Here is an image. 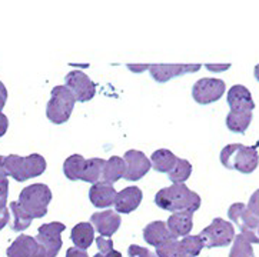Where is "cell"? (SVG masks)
Listing matches in <instances>:
<instances>
[{"instance_id": "cell-24", "label": "cell", "mask_w": 259, "mask_h": 257, "mask_svg": "<svg viewBox=\"0 0 259 257\" xmlns=\"http://www.w3.org/2000/svg\"><path fill=\"white\" fill-rule=\"evenodd\" d=\"M253 243L259 244V240L251 239L242 233L235 234L234 241H232V249L229 251V257H255L253 256V249H252Z\"/></svg>"}, {"instance_id": "cell-37", "label": "cell", "mask_w": 259, "mask_h": 257, "mask_svg": "<svg viewBox=\"0 0 259 257\" xmlns=\"http://www.w3.org/2000/svg\"><path fill=\"white\" fill-rule=\"evenodd\" d=\"M8 127H9V120L8 116L6 115H3V113H0V137H3L6 132H8Z\"/></svg>"}, {"instance_id": "cell-13", "label": "cell", "mask_w": 259, "mask_h": 257, "mask_svg": "<svg viewBox=\"0 0 259 257\" xmlns=\"http://www.w3.org/2000/svg\"><path fill=\"white\" fill-rule=\"evenodd\" d=\"M202 65H149L151 76L158 83H166L170 79L178 76L196 73L199 72Z\"/></svg>"}, {"instance_id": "cell-40", "label": "cell", "mask_w": 259, "mask_h": 257, "mask_svg": "<svg viewBox=\"0 0 259 257\" xmlns=\"http://www.w3.org/2000/svg\"><path fill=\"white\" fill-rule=\"evenodd\" d=\"M0 174H6V170H5V156H0Z\"/></svg>"}, {"instance_id": "cell-26", "label": "cell", "mask_w": 259, "mask_h": 257, "mask_svg": "<svg viewBox=\"0 0 259 257\" xmlns=\"http://www.w3.org/2000/svg\"><path fill=\"white\" fill-rule=\"evenodd\" d=\"M252 117H253V115H252L251 112H248V113H234V112H229L225 120L226 127L232 133L243 134L248 130V127L251 126Z\"/></svg>"}, {"instance_id": "cell-8", "label": "cell", "mask_w": 259, "mask_h": 257, "mask_svg": "<svg viewBox=\"0 0 259 257\" xmlns=\"http://www.w3.org/2000/svg\"><path fill=\"white\" fill-rule=\"evenodd\" d=\"M205 246L199 236H186L182 240L172 239L156 247L158 257H196Z\"/></svg>"}, {"instance_id": "cell-33", "label": "cell", "mask_w": 259, "mask_h": 257, "mask_svg": "<svg viewBox=\"0 0 259 257\" xmlns=\"http://www.w3.org/2000/svg\"><path fill=\"white\" fill-rule=\"evenodd\" d=\"M9 180L6 174H0V200H8Z\"/></svg>"}, {"instance_id": "cell-20", "label": "cell", "mask_w": 259, "mask_h": 257, "mask_svg": "<svg viewBox=\"0 0 259 257\" xmlns=\"http://www.w3.org/2000/svg\"><path fill=\"white\" fill-rule=\"evenodd\" d=\"M143 239L149 246H153L156 249L159 246H162L163 243L172 240L175 237L167 230V226L165 222L156 220V222L149 223L143 229Z\"/></svg>"}, {"instance_id": "cell-42", "label": "cell", "mask_w": 259, "mask_h": 257, "mask_svg": "<svg viewBox=\"0 0 259 257\" xmlns=\"http://www.w3.org/2000/svg\"><path fill=\"white\" fill-rule=\"evenodd\" d=\"M256 236L259 237V226H258V229H256Z\"/></svg>"}, {"instance_id": "cell-18", "label": "cell", "mask_w": 259, "mask_h": 257, "mask_svg": "<svg viewBox=\"0 0 259 257\" xmlns=\"http://www.w3.org/2000/svg\"><path fill=\"white\" fill-rule=\"evenodd\" d=\"M167 230L170 234L178 237H186L193 227V213L192 212H178L169 216L166 222Z\"/></svg>"}, {"instance_id": "cell-3", "label": "cell", "mask_w": 259, "mask_h": 257, "mask_svg": "<svg viewBox=\"0 0 259 257\" xmlns=\"http://www.w3.org/2000/svg\"><path fill=\"white\" fill-rule=\"evenodd\" d=\"M48 167L46 159L42 155L33 153L30 156H17V155H9L5 158V170L6 176L13 177L16 182H26L29 179L37 177L45 173Z\"/></svg>"}, {"instance_id": "cell-6", "label": "cell", "mask_w": 259, "mask_h": 257, "mask_svg": "<svg viewBox=\"0 0 259 257\" xmlns=\"http://www.w3.org/2000/svg\"><path fill=\"white\" fill-rule=\"evenodd\" d=\"M198 236L201 237L202 243L206 249L226 247L234 241L235 227L231 222H226L221 217H217Z\"/></svg>"}, {"instance_id": "cell-22", "label": "cell", "mask_w": 259, "mask_h": 257, "mask_svg": "<svg viewBox=\"0 0 259 257\" xmlns=\"http://www.w3.org/2000/svg\"><path fill=\"white\" fill-rule=\"evenodd\" d=\"M125 176V162L119 156H112L105 162L103 166V173H102V180L106 183H116L119 179Z\"/></svg>"}, {"instance_id": "cell-19", "label": "cell", "mask_w": 259, "mask_h": 257, "mask_svg": "<svg viewBox=\"0 0 259 257\" xmlns=\"http://www.w3.org/2000/svg\"><path fill=\"white\" fill-rule=\"evenodd\" d=\"M8 257H39V244L34 237L20 234L6 250Z\"/></svg>"}, {"instance_id": "cell-28", "label": "cell", "mask_w": 259, "mask_h": 257, "mask_svg": "<svg viewBox=\"0 0 259 257\" xmlns=\"http://www.w3.org/2000/svg\"><path fill=\"white\" fill-rule=\"evenodd\" d=\"M169 180L174 184H182L192 174V165L186 159H178L175 167L169 172Z\"/></svg>"}, {"instance_id": "cell-12", "label": "cell", "mask_w": 259, "mask_h": 257, "mask_svg": "<svg viewBox=\"0 0 259 257\" xmlns=\"http://www.w3.org/2000/svg\"><path fill=\"white\" fill-rule=\"evenodd\" d=\"M125 162V176L123 179L127 182H138L151 170V160L141 150H127L123 156Z\"/></svg>"}, {"instance_id": "cell-23", "label": "cell", "mask_w": 259, "mask_h": 257, "mask_svg": "<svg viewBox=\"0 0 259 257\" xmlns=\"http://www.w3.org/2000/svg\"><path fill=\"white\" fill-rule=\"evenodd\" d=\"M176 160L178 158L170 150L159 149L151 156V165L159 173H169L175 167Z\"/></svg>"}, {"instance_id": "cell-34", "label": "cell", "mask_w": 259, "mask_h": 257, "mask_svg": "<svg viewBox=\"0 0 259 257\" xmlns=\"http://www.w3.org/2000/svg\"><path fill=\"white\" fill-rule=\"evenodd\" d=\"M93 257H122V253H119L112 246V247H108V249L99 250V253H96Z\"/></svg>"}, {"instance_id": "cell-30", "label": "cell", "mask_w": 259, "mask_h": 257, "mask_svg": "<svg viewBox=\"0 0 259 257\" xmlns=\"http://www.w3.org/2000/svg\"><path fill=\"white\" fill-rule=\"evenodd\" d=\"M127 254H129V257H158L155 253H152L149 249H145V247L138 246V244L129 246Z\"/></svg>"}, {"instance_id": "cell-10", "label": "cell", "mask_w": 259, "mask_h": 257, "mask_svg": "<svg viewBox=\"0 0 259 257\" xmlns=\"http://www.w3.org/2000/svg\"><path fill=\"white\" fill-rule=\"evenodd\" d=\"M65 86L72 93L76 101L86 103L96 94V84L82 70H72L65 77Z\"/></svg>"}, {"instance_id": "cell-16", "label": "cell", "mask_w": 259, "mask_h": 257, "mask_svg": "<svg viewBox=\"0 0 259 257\" xmlns=\"http://www.w3.org/2000/svg\"><path fill=\"white\" fill-rule=\"evenodd\" d=\"M143 193L138 186H129L125 187L123 190H120L116 194L115 199V209L116 213L122 215H129L139 208L141 201H142Z\"/></svg>"}, {"instance_id": "cell-38", "label": "cell", "mask_w": 259, "mask_h": 257, "mask_svg": "<svg viewBox=\"0 0 259 257\" xmlns=\"http://www.w3.org/2000/svg\"><path fill=\"white\" fill-rule=\"evenodd\" d=\"M66 257H89V256H88V253H86L84 250L76 249V247H70V249H67Z\"/></svg>"}, {"instance_id": "cell-11", "label": "cell", "mask_w": 259, "mask_h": 257, "mask_svg": "<svg viewBox=\"0 0 259 257\" xmlns=\"http://www.w3.org/2000/svg\"><path fill=\"white\" fill-rule=\"evenodd\" d=\"M228 217L234 222L242 234L251 237V239H256L259 240V237L256 236V229L259 226V217L253 216L249 212V209L246 208V204L243 203H234L231 204V208L228 210Z\"/></svg>"}, {"instance_id": "cell-27", "label": "cell", "mask_w": 259, "mask_h": 257, "mask_svg": "<svg viewBox=\"0 0 259 257\" xmlns=\"http://www.w3.org/2000/svg\"><path fill=\"white\" fill-rule=\"evenodd\" d=\"M105 162H106V160H103V159L99 158H93L89 159V160H86L83 174H82V179H80V180H83V182L86 183H91V184L101 182Z\"/></svg>"}, {"instance_id": "cell-1", "label": "cell", "mask_w": 259, "mask_h": 257, "mask_svg": "<svg viewBox=\"0 0 259 257\" xmlns=\"http://www.w3.org/2000/svg\"><path fill=\"white\" fill-rule=\"evenodd\" d=\"M155 204L162 210L178 213V212H192L195 213L201 208V196L191 190L186 184H172L160 189L155 196Z\"/></svg>"}, {"instance_id": "cell-32", "label": "cell", "mask_w": 259, "mask_h": 257, "mask_svg": "<svg viewBox=\"0 0 259 257\" xmlns=\"http://www.w3.org/2000/svg\"><path fill=\"white\" fill-rule=\"evenodd\" d=\"M246 208L249 209V212H251L252 215L259 217V189L252 193L251 199L248 201V206Z\"/></svg>"}, {"instance_id": "cell-7", "label": "cell", "mask_w": 259, "mask_h": 257, "mask_svg": "<svg viewBox=\"0 0 259 257\" xmlns=\"http://www.w3.org/2000/svg\"><path fill=\"white\" fill-rule=\"evenodd\" d=\"M66 229V226L60 222L42 224L37 229V236L34 237L39 244V257H56L62 249L60 234Z\"/></svg>"}, {"instance_id": "cell-41", "label": "cell", "mask_w": 259, "mask_h": 257, "mask_svg": "<svg viewBox=\"0 0 259 257\" xmlns=\"http://www.w3.org/2000/svg\"><path fill=\"white\" fill-rule=\"evenodd\" d=\"M253 75H255V79L259 82V65H256L253 69Z\"/></svg>"}, {"instance_id": "cell-17", "label": "cell", "mask_w": 259, "mask_h": 257, "mask_svg": "<svg viewBox=\"0 0 259 257\" xmlns=\"http://www.w3.org/2000/svg\"><path fill=\"white\" fill-rule=\"evenodd\" d=\"M116 194L117 191L115 190L113 184L101 180V182L92 184V187L89 190V199L95 208L105 209L115 204Z\"/></svg>"}, {"instance_id": "cell-29", "label": "cell", "mask_w": 259, "mask_h": 257, "mask_svg": "<svg viewBox=\"0 0 259 257\" xmlns=\"http://www.w3.org/2000/svg\"><path fill=\"white\" fill-rule=\"evenodd\" d=\"M9 208H10V212H12V216H13V220H12L13 232H23L32 224L33 219L30 216L26 215L25 212L22 210V208L19 206L17 201H12L9 204Z\"/></svg>"}, {"instance_id": "cell-14", "label": "cell", "mask_w": 259, "mask_h": 257, "mask_svg": "<svg viewBox=\"0 0 259 257\" xmlns=\"http://www.w3.org/2000/svg\"><path fill=\"white\" fill-rule=\"evenodd\" d=\"M226 101L229 105L231 112H234V113H248V112L252 113L255 109V101L252 99L251 91L248 90V87H245L243 84L232 86L228 91Z\"/></svg>"}, {"instance_id": "cell-4", "label": "cell", "mask_w": 259, "mask_h": 257, "mask_svg": "<svg viewBox=\"0 0 259 257\" xmlns=\"http://www.w3.org/2000/svg\"><path fill=\"white\" fill-rule=\"evenodd\" d=\"M52 190L45 183H34L25 187L19 196V206L32 219H42L48 213V206L52 201Z\"/></svg>"}, {"instance_id": "cell-35", "label": "cell", "mask_w": 259, "mask_h": 257, "mask_svg": "<svg viewBox=\"0 0 259 257\" xmlns=\"http://www.w3.org/2000/svg\"><path fill=\"white\" fill-rule=\"evenodd\" d=\"M205 67L208 69L209 72L221 73V72H225V70H228V69L231 67V63H222V65H217V63L210 65V63H206V65H205Z\"/></svg>"}, {"instance_id": "cell-5", "label": "cell", "mask_w": 259, "mask_h": 257, "mask_svg": "<svg viewBox=\"0 0 259 257\" xmlns=\"http://www.w3.org/2000/svg\"><path fill=\"white\" fill-rule=\"evenodd\" d=\"M76 100L65 84L55 86L51 91V100L46 106V116L53 125H63L72 116Z\"/></svg>"}, {"instance_id": "cell-9", "label": "cell", "mask_w": 259, "mask_h": 257, "mask_svg": "<svg viewBox=\"0 0 259 257\" xmlns=\"http://www.w3.org/2000/svg\"><path fill=\"white\" fill-rule=\"evenodd\" d=\"M225 90L226 84L224 80L212 79V77H202L193 84L192 97L198 105L206 106L221 99L225 94Z\"/></svg>"}, {"instance_id": "cell-31", "label": "cell", "mask_w": 259, "mask_h": 257, "mask_svg": "<svg viewBox=\"0 0 259 257\" xmlns=\"http://www.w3.org/2000/svg\"><path fill=\"white\" fill-rule=\"evenodd\" d=\"M10 220V213H9L8 203L6 200H0V230L9 223Z\"/></svg>"}, {"instance_id": "cell-2", "label": "cell", "mask_w": 259, "mask_h": 257, "mask_svg": "<svg viewBox=\"0 0 259 257\" xmlns=\"http://www.w3.org/2000/svg\"><path fill=\"white\" fill-rule=\"evenodd\" d=\"M221 165L228 170H236L242 174H251L259 165L256 146H243L241 143L228 144L221 150Z\"/></svg>"}, {"instance_id": "cell-36", "label": "cell", "mask_w": 259, "mask_h": 257, "mask_svg": "<svg viewBox=\"0 0 259 257\" xmlns=\"http://www.w3.org/2000/svg\"><path fill=\"white\" fill-rule=\"evenodd\" d=\"M6 101H8V89H6L5 84L0 82V113H2V110L5 108Z\"/></svg>"}, {"instance_id": "cell-39", "label": "cell", "mask_w": 259, "mask_h": 257, "mask_svg": "<svg viewBox=\"0 0 259 257\" xmlns=\"http://www.w3.org/2000/svg\"><path fill=\"white\" fill-rule=\"evenodd\" d=\"M127 69L134 73H142L145 70H149V65H127Z\"/></svg>"}, {"instance_id": "cell-15", "label": "cell", "mask_w": 259, "mask_h": 257, "mask_svg": "<svg viewBox=\"0 0 259 257\" xmlns=\"http://www.w3.org/2000/svg\"><path fill=\"white\" fill-rule=\"evenodd\" d=\"M120 223H122L120 216L113 210H103L91 216V224L96 227V230L102 237L106 239H110L119 230Z\"/></svg>"}, {"instance_id": "cell-25", "label": "cell", "mask_w": 259, "mask_h": 257, "mask_svg": "<svg viewBox=\"0 0 259 257\" xmlns=\"http://www.w3.org/2000/svg\"><path fill=\"white\" fill-rule=\"evenodd\" d=\"M84 165H86V159L83 156H80V155H72L63 163V173L72 182L80 180L82 179V174H83Z\"/></svg>"}, {"instance_id": "cell-21", "label": "cell", "mask_w": 259, "mask_h": 257, "mask_svg": "<svg viewBox=\"0 0 259 257\" xmlns=\"http://www.w3.org/2000/svg\"><path fill=\"white\" fill-rule=\"evenodd\" d=\"M70 239L73 241L76 249H89L95 240V229L89 222H80L72 229Z\"/></svg>"}]
</instances>
